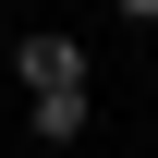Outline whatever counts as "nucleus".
Returning a JSON list of instances; mask_svg holds the SVG:
<instances>
[{"label": "nucleus", "instance_id": "nucleus-2", "mask_svg": "<svg viewBox=\"0 0 158 158\" xmlns=\"http://www.w3.org/2000/svg\"><path fill=\"white\" fill-rule=\"evenodd\" d=\"M24 122H37L49 146H73V134H85V98H24Z\"/></svg>", "mask_w": 158, "mask_h": 158}, {"label": "nucleus", "instance_id": "nucleus-1", "mask_svg": "<svg viewBox=\"0 0 158 158\" xmlns=\"http://www.w3.org/2000/svg\"><path fill=\"white\" fill-rule=\"evenodd\" d=\"M12 73H24V98H85V37L37 24V37H12Z\"/></svg>", "mask_w": 158, "mask_h": 158}, {"label": "nucleus", "instance_id": "nucleus-3", "mask_svg": "<svg viewBox=\"0 0 158 158\" xmlns=\"http://www.w3.org/2000/svg\"><path fill=\"white\" fill-rule=\"evenodd\" d=\"M110 12H122V24H158V0H110Z\"/></svg>", "mask_w": 158, "mask_h": 158}]
</instances>
